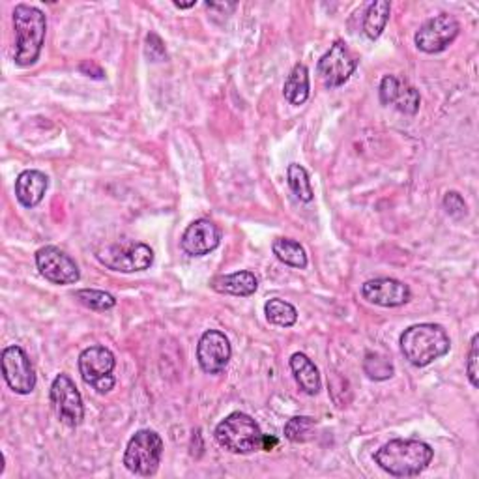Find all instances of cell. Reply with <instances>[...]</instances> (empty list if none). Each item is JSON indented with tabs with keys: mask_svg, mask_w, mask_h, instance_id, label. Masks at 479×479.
<instances>
[{
	"mask_svg": "<svg viewBox=\"0 0 479 479\" xmlns=\"http://www.w3.org/2000/svg\"><path fill=\"white\" fill-rule=\"evenodd\" d=\"M435 451L421 440H392L375 453V463L394 477H414L423 474Z\"/></svg>",
	"mask_w": 479,
	"mask_h": 479,
	"instance_id": "cell-1",
	"label": "cell"
},
{
	"mask_svg": "<svg viewBox=\"0 0 479 479\" xmlns=\"http://www.w3.org/2000/svg\"><path fill=\"white\" fill-rule=\"evenodd\" d=\"M451 341L440 324H414L401 335V352L414 368H427L449 352Z\"/></svg>",
	"mask_w": 479,
	"mask_h": 479,
	"instance_id": "cell-2",
	"label": "cell"
},
{
	"mask_svg": "<svg viewBox=\"0 0 479 479\" xmlns=\"http://www.w3.org/2000/svg\"><path fill=\"white\" fill-rule=\"evenodd\" d=\"M15 29V64L29 67L40 58L45 32H48V17L34 6L17 4L13 10Z\"/></svg>",
	"mask_w": 479,
	"mask_h": 479,
	"instance_id": "cell-3",
	"label": "cell"
},
{
	"mask_svg": "<svg viewBox=\"0 0 479 479\" xmlns=\"http://www.w3.org/2000/svg\"><path fill=\"white\" fill-rule=\"evenodd\" d=\"M216 440L221 448L236 455H249L262 449V430L259 423L244 412H233L216 427Z\"/></svg>",
	"mask_w": 479,
	"mask_h": 479,
	"instance_id": "cell-4",
	"label": "cell"
},
{
	"mask_svg": "<svg viewBox=\"0 0 479 479\" xmlns=\"http://www.w3.org/2000/svg\"><path fill=\"white\" fill-rule=\"evenodd\" d=\"M164 455V440L155 430L143 429L137 430L129 439L126 453H124V466L135 475H154L162 463Z\"/></svg>",
	"mask_w": 479,
	"mask_h": 479,
	"instance_id": "cell-5",
	"label": "cell"
},
{
	"mask_svg": "<svg viewBox=\"0 0 479 479\" xmlns=\"http://www.w3.org/2000/svg\"><path fill=\"white\" fill-rule=\"evenodd\" d=\"M115 368V354L107 347H88L79 356V373L83 380L90 387H94L98 394H109L115 387L117 380L112 377Z\"/></svg>",
	"mask_w": 479,
	"mask_h": 479,
	"instance_id": "cell-6",
	"label": "cell"
},
{
	"mask_svg": "<svg viewBox=\"0 0 479 479\" xmlns=\"http://www.w3.org/2000/svg\"><path fill=\"white\" fill-rule=\"evenodd\" d=\"M98 261L120 273H133L148 270L154 262V251L146 244H111L98 251Z\"/></svg>",
	"mask_w": 479,
	"mask_h": 479,
	"instance_id": "cell-7",
	"label": "cell"
},
{
	"mask_svg": "<svg viewBox=\"0 0 479 479\" xmlns=\"http://www.w3.org/2000/svg\"><path fill=\"white\" fill-rule=\"evenodd\" d=\"M459 31L461 25L457 19L449 13H440L427 19L416 32L414 40L420 51L427 55H435L448 49L455 41V38L459 36Z\"/></svg>",
	"mask_w": 479,
	"mask_h": 479,
	"instance_id": "cell-8",
	"label": "cell"
},
{
	"mask_svg": "<svg viewBox=\"0 0 479 479\" xmlns=\"http://www.w3.org/2000/svg\"><path fill=\"white\" fill-rule=\"evenodd\" d=\"M51 404L58 420L67 427H77L84 420V404L75 382L60 373L51 384Z\"/></svg>",
	"mask_w": 479,
	"mask_h": 479,
	"instance_id": "cell-9",
	"label": "cell"
},
{
	"mask_svg": "<svg viewBox=\"0 0 479 479\" xmlns=\"http://www.w3.org/2000/svg\"><path fill=\"white\" fill-rule=\"evenodd\" d=\"M358 60L345 41H335L332 48L318 60L316 72L328 88L343 86L356 72Z\"/></svg>",
	"mask_w": 479,
	"mask_h": 479,
	"instance_id": "cell-10",
	"label": "cell"
},
{
	"mask_svg": "<svg viewBox=\"0 0 479 479\" xmlns=\"http://www.w3.org/2000/svg\"><path fill=\"white\" fill-rule=\"evenodd\" d=\"M36 266L41 276L53 285H74L81 279V271L75 261L55 245L38 249Z\"/></svg>",
	"mask_w": 479,
	"mask_h": 479,
	"instance_id": "cell-11",
	"label": "cell"
},
{
	"mask_svg": "<svg viewBox=\"0 0 479 479\" xmlns=\"http://www.w3.org/2000/svg\"><path fill=\"white\" fill-rule=\"evenodd\" d=\"M3 375L10 390L17 395H29L36 387V371L27 352L17 345L3 350Z\"/></svg>",
	"mask_w": 479,
	"mask_h": 479,
	"instance_id": "cell-12",
	"label": "cell"
},
{
	"mask_svg": "<svg viewBox=\"0 0 479 479\" xmlns=\"http://www.w3.org/2000/svg\"><path fill=\"white\" fill-rule=\"evenodd\" d=\"M233 356L229 339L219 330L204 332L197 345V359L200 369L208 375H219L226 369Z\"/></svg>",
	"mask_w": 479,
	"mask_h": 479,
	"instance_id": "cell-13",
	"label": "cell"
},
{
	"mask_svg": "<svg viewBox=\"0 0 479 479\" xmlns=\"http://www.w3.org/2000/svg\"><path fill=\"white\" fill-rule=\"evenodd\" d=\"M361 294L369 304H375L380 307H401L408 304L410 298H412L410 287L392 278H378V279H371L368 283H363Z\"/></svg>",
	"mask_w": 479,
	"mask_h": 479,
	"instance_id": "cell-14",
	"label": "cell"
},
{
	"mask_svg": "<svg viewBox=\"0 0 479 479\" xmlns=\"http://www.w3.org/2000/svg\"><path fill=\"white\" fill-rule=\"evenodd\" d=\"M221 242V231L210 219H197L182 235L180 245L191 257H204Z\"/></svg>",
	"mask_w": 479,
	"mask_h": 479,
	"instance_id": "cell-15",
	"label": "cell"
},
{
	"mask_svg": "<svg viewBox=\"0 0 479 479\" xmlns=\"http://www.w3.org/2000/svg\"><path fill=\"white\" fill-rule=\"evenodd\" d=\"M380 102L382 105H394L399 112L404 115H416L420 111V93L395 75H386L380 83Z\"/></svg>",
	"mask_w": 479,
	"mask_h": 479,
	"instance_id": "cell-16",
	"label": "cell"
},
{
	"mask_svg": "<svg viewBox=\"0 0 479 479\" xmlns=\"http://www.w3.org/2000/svg\"><path fill=\"white\" fill-rule=\"evenodd\" d=\"M49 188V178L41 171H22L15 180V197L25 208H34L43 200Z\"/></svg>",
	"mask_w": 479,
	"mask_h": 479,
	"instance_id": "cell-17",
	"label": "cell"
},
{
	"mask_svg": "<svg viewBox=\"0 0 479 479\" xmlns=\"http://www.w3.org/2000/svg\"><path fill=\"white\" fill-rule=\"evenodd\" d=\"M290 369L294 373L296 382H298L300 390L307 395H316L321 392L323 382H321V373H318L316 365L302 352H296L290 358Z\"/></svg>",
	"mask_w": 479,
	"mask_h": 479,
	"instance_id": "cell-18",
	"label": "cell"
},
{
	"mask_svg": "<svg viewBox=\"0 0 479 479\" xmlns=\"http://www.w3.org/2000/svg\"><path fill=\"white\" fill-rule=\"evenodd\" d=\"M212 288L221 294L251 296L259 288V279L251 271H235L229 276H217L212 279Z\"/></svg>",
	"mask_w": 479,
	"mask_h": 479,
	"instance_id": "cell-19",
	"label": "cell"
},
{
	"mask_svg": "<svg viewBox=\"0 0 479 479\" xmlns=\"http://www.w3.org/2000/svg\"><path fill=\"white\" fill-rule=\"evenodd\" d=\"M285 100L292 105H304L309 98V70L304 64H296L283 86Z\"/></svg>",
	"mask_w": 479,
	"mask_h": 479,
	"instance_id": "cell-20",
	"label": "cell"
},
{
	"mask_svg": "<svg viewBox=\"0 0 479 479\" xmlns=\"http://www.w3.org/2000/svg\"><path fill=\"white\" fill-rule=\"evenodd\" d=\"M390 12H392V4L387 3V0H377V3H371L363 17L365 36H368L369 40L380 38V34L384 32L387 25V19H390Z\"/></svg>",
	"mask_w": 479,
	"mask_h": 479,
	"instance_id": "cell-21",
	"label": "cell"
},
{
	"mask_svg": "<svg viewBox=\"0 0 479 479\" xmlns=\"http://www.w3.org/2000/svg\"><path fill=\"white\" fill-rule=\"evenodd\" d=\"M271 251L283 264L292 268H307V253L300 242L292 238H278L271 244Z\"/></svg>",
	"mask_w": 479,
	"mask_h": 479,
	"instance_id": "cell-22",
	"label": "cell"
},
{
	"mask_svg": "<svg viewBox=\"0 0 479 479\" xmlns=\"http://www.w3.org/2000/svg\"><path fill=\"white\" fill-rule=\"evenodd\" d=\"M264 313L268 323L276 324L279 328H290L296 324V321H298V311H296V307L279 298L268 300L264 306Z\"/></svg>",
	"mask_w": 479,
	"mask_h": 479,
	"instance_id": "cell-23",
	"label": "cell"
},
{
	"mask_svg": "<svg viewBox=\"0 0 479 479\" xmlns=\"http://www.w3.org/2000/svg\"><path fill=\"white\" fill-rule=\"evenodd\" d=\"M287 182H288V188L296 195V199H300L302 202H311L315 199L309 174H307V171L302 165H298V164L288 165Z\"/></svg>",
	"mask_w": 479,
	"mask_h": 479,
	"instance_id": "cell-24",
	"label": "cell"
},
{
	"mask_svg": "<svg viewBox=\"0 0 479 479\" xmlns=\"http://www.w3.org/2000/svg\"><path fill=\"white\" fill-rule=\"evenodd\" d=\"M75 298L79 304L93 311H109L117 306V298L112 294L105 290H96V288H83L75 292Z\"/></svg>",
	"mask_w": 479,
	"mask_h": 479,
	"instance_id": "cell-25",
	"label": "cell"
},
{
	"mask_svg": "<svg viewBox=\"0 0 479 479\" xmlns=\"http://www.w3.org/2000/svg\"><path fill=\"white\" fill-rule=\"evenodd\" d=\"M363 371L371 380L382 382V380H387V378L394 377L395 368H394V363L387 359L386 356L369 352L363 359Z\"/></svg>",
	"mask_w": 479,
	"mask_h": 479,
	"instance_id": "cell-26",
	"label": "cell"
},
{
	"mask_svg": "<svg viewBox=\"0 0 479 479\" xmlns=\"http://www.w3.org/2000/svg\"><path fill=\"white\" fill-rule=\"evenodd\" d=\"M313 430H315V420L307 416H296L285 425V437L290 442H307L313 439Z\"/></svg>",
	"mask_w": 479,
	"mask_h": 479,
	"instance_id": "cell-27",
	"label": "cell"
},
{
	"mask_svg": "<svg viewBox=\"0 0 479 479\" xmlns=\"http://www.w3.org/2000/svg\"><path fill=\"white\" fill-rule=\"evenodd\" d=\"M145 53L148 57L150 62H162V60H167V49H165V43L162 41V38H159L155 32H150L146 36V41H145Z\"/></svg>",
	"mask_w": 479,
	"mask_h": 479,
	"instance_id": "cell-28",
	"label": "cell"
},
{
	"mask_svg": "<svg viewBox=\"0 0 479 479\" xmlns=\"http://www.w3.org/2000/svg\"><path fill=\"white\" fill-rule=\"evenodd\" d=\"M444 208L455 219H461V217L466 216V202H465V199L457 191H448L446 193V197H444Z\"/></svg>",
	"mask_w": 479,
	"mask_h": 479,
	"instance_id": "cell-29",
	"label": "cell"
},
{
	"mask_svg": "<svg viewBox=\"0 0 479 479\" xmlns=\"http://www.w3.org/2000/svg\"><path fill=\"white\" fill-rule=\"evenodd\" d=\"M477 359H479V335L475 333L472 337V343H470V352H468V361H466V375L468 380L474 387L479 386V378H477Z\"/></svg>",
	"mask_w": 479,
	"mask_h": 479,
	"instance_id": "cell-30",
	"label": "cell"
},
{
	"mask_svg": "<svg viewBox=\"0 0 479 479\" xmlns=\"http://www.w3.org/2000/svg\"><path fill=\"white\" fill-rule=\"evenodd\" d=\"M79 72L84 74V75H88V77H94V79H103L105 77L103 70H102V67L94 60H84V62H81Z\"/></svg>",
	"mask_w": 479,
	"mask_h": 479,
	"instance_id": "cell-31",
	"label": "cell"
},
{
	"mask_svg": "<svg viewBox=\"0 0 479 479\" xmlns=\"http://www.w3.org/2000/svg\"><path fill=\"white\" fill-rule=\"evenodd\" d=\"M278 444V440L276 439H268V437H262V449H266V451H270L273 446H276Z\"/></svg>",
	"mask_w": 479,
	"mask_h": 479,
	"instance_id": "cell-32",
	"label": "cell"
},
{
	"mask_svg": "<svg viewBox=\"0 0 479 479\" xmlns=\"http://www.w3.org/2000/svg\"><path fill=\"white\" fill-rule=\"evenodd\" d=\"M197 3H195V0H193V3H190V4H180V3H174V6L176 8H180V10H188V8H193Z\"/></svg>",
	"mask_w": 479,
	"mask_h": 479,
	"instance_id": "cell-33",
	"label": "cell"
}]
</instances>
